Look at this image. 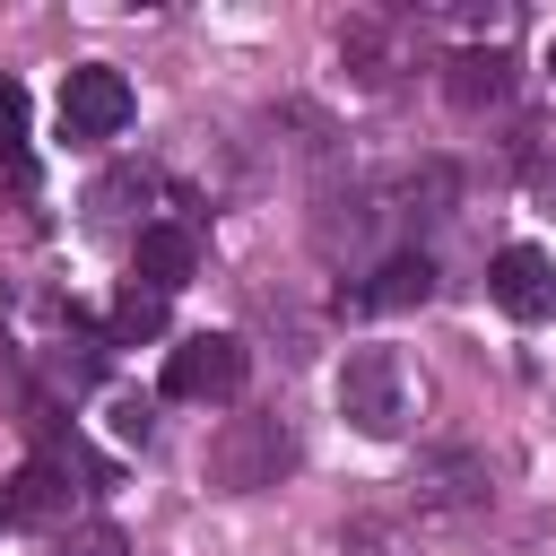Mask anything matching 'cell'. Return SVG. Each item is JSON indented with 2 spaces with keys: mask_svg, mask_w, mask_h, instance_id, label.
Returning a JSON list of instances; mask_svg holds the SVG:
<instances>
[{
  "mask_svg": "<svg viewBox=\"0 0 556 556\" xmlns=\"http://www.w3.org/2000/svg\"><path fill=\"white\" fill-rule=\"evenodd\" d=\"M243 339L235 330H200V339H182L174 356H165V400H235L243 391Z\"/></svg>",
  "mask_w": 556,
  "mask_h": 556,
  "instance_id": "4",
  "label": "cell"
},
{
  "mask_svg": "<svg viewBox=\"0 0 556 556\" xmlns=\"http://www.w3.org/2000/svg\"><path fill=\"white\" fill-rule=\"evenodd\" d=\"M443 87H452V104H460V113H478V104H504L513 70H504V52H460Z\"/></svg>",
  "mask_w": 556,
  "mask_h": 556,
  "instance_id": "10",
  "label": "cell"
},
{
  "mask_svg": "<svg viewBox=\"0 0 556 556\" xmlns=\"http://www.w3.org/2000/svg\"><path fill=\"white\" fill-rule=\"evenodd\" d=\"M547 70H556V35H547Z\"/></svg>",
  "mask_w": 556,
  "mask_h": 556,
  "instance_id": "15",
  "label": "cell"
},
{
  "mask_svg": "<svg viewBox=\"0 0 556 556\" xmlns=\"http://www.w3.org/2000/svg\"><path fill=\"white\" fill-rule=\"evenodd\" d=\"M287 460H295V443H287V426H278L269 408L226 417V426L208 434V478H217L226 495H261V486H278Z\"/></svg>",
  "mask_w": 556,
  "mask_h": 556,
  "instance_id": "1",
  "label": "cell"
},
{
  "mask_svg": "<svg viewBox=\"0 0 556 556\" xmlns=\"http://www.w3.org/2000/svg\"><path fill=\"white\" fill-rule=\"evenodd\" d=\"M156 330H165V295L130 278V287L113 295V339H122V348H139V339H156Z\"/></svg>",
  "mask_w": 556,
  "mask_h": 556,
  "instance_id": "11",
  "label": "cell"
},
{
  "mask_svg": "<svg viewBox=\"0 0 556 556\" xmlns=\"http://www.w3.org/2000/svg\"><path fill=\"white\" fill-rule=\"evenodd\" d=\"M70 478L52 469V460H35V469H17L9 486H0V521H52V513H70Z\"/></svg>",
  "mask_w": 556,
  "mask_h": 556,
  "instance_id": "8",
  "label": "cell"
},
{
  "mask_svg": "<svg viewBox=\"0 0 556 556\" xmlns=\"http://www.w3.org/2000/svg\"><path fill=\"white\" fill-rule=\"evenodd\" d=\"M486 295L513 313V321H547L556 313V261L539 243H504L495 269H486Z\"/></svg>",
  "mask_w": 556,
  "mask_h": 556,
  "instance_id": "6",
  "label": "cell"
},
{
  "mask_svg": "<svg viewBox=\"0 0 556 556\" xmlns=\"http://www.w3.org/2000/svg\"><path fill=\"white\" fill-rule=\"evenodd\" d=\"M122 122H130V78H122L113 61H78V70L61 78V139L96 148V139H113Z\"/></svg>",
  "mask_w": 556,
  "mask_h": 556,
  "instance_id": "3",
  "label": "cell"
},
{
  "mask_svg": "<svg viewBox=\"0 0 556 556\" xmlns=\"http://www.w3.org/2000/svg\"><path fill=\"white\" fill-rule=\"evenodd\" d=\"M191 261H200V243H191L182 226H139V287L174 295V287L191 278Z\"/></svg>",
  "mask_w": 556,
  "mask_h": 556,
  "instance_id": "9",
  "label": "cell"
},
{
  "mask_svg": "<svg viewBox=\"0 0 556 556\" xmlns=\"http://www.w3.org/2000/svg\"><path fill=\"white\" fill-rule=\"evenodd\" d=\"M452 165H417L408 182H400V200H408V217H452Z\"/></svg>",
  "mask_w": 556,
  "mask_h": 556,
  "instance_id": "12",
  "label": "cell"
},
{
  "mask_svg": "<svg viewBox=\"0 0 556 556\" xmlns=\"http://www.w3.org/2000/svg\"><path fill=\"white\" fill-rule=\"evenodd\" d=\"M339 417H348L356 434L391 443V434L408 426V365H400L391 348H356V356L339 365Z\"/></svg>",
  "mask_w": 556,
  "mask_h": 556,
  "instance_id": "2",
  "label": "cell"
},
{
  "mask_svg": "<svg viewBox=\"0 0 556 556\" xmlns=\"http://www.w3.org/2000/svg\"><path fill=\"white\" fill-rule=\"evenodd\" d=\"M17 148H26V87L0 70V156L17 165Z\"/></svg>",
  "mask_w": 556,
  "mask_h": 556,
  "instance_id": "13",
  "label": "cell"
},
{
  "mask_svg": "<svg viewBox=\"0 0 556 556\" xmlns=\"http://www.w3.org/2000/svg\"><path fill=\"white\" fill-rule=\"evenodd\" d=\"M434 295V261L426 252H391L382 269H374V287H356L348 304L356 313H408V304H426Z\"/></svg>",
  "mask_w": 556,
  "mask_h": 556,
  "instance_id": "7",
  "label": "cell"
},
{
  "mask_svg": "<svg viewBox=\"0 0 556 556\" xmlns=\"http://www.w3.org/2000/svg\"><path fill=\"white\" fill-rule=\"evenodd\" d=\"M486 460L469 452V443H434V452H417V469H408V504L417 513H478L486 504Z\"/></svg>",
  "mask_w": 556,
  "mask_h": 556,
  "instance_id": "5",
  "label": "cell"
},
{
  "mask_svg": "<svg viewBox=\"0 0 556 556\" xmlns=\"http://www.w3.org/2000/svg\"><path fill=\"white\" fill-rule=\"evenodd\" d=\"M61 556H130V547H122V530H104V521H96V530H78Z\"/></svg>",
  "mask_w": 556,
  "mask_h": 556,
  "instance_id": "14",
  "label": "cell"
}]
</instances>
